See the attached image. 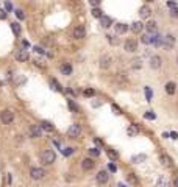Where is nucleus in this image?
<instances>
[{"instance_id":"6","label":"nucleus","mask_w":178,"mask_h":187,"mask_svg":"<svg viewBox=\"0 0 178 187\" xmlns=\"http://www.w3.org/2000/svg\"><path fill=\"white\" fill-rule=\"evenodd\" d=\"M30 175H31L33 179H42L45 176V171H44V169H41V167H34V169H31V171H30Z\"/></svg>"},{"instance_id":"40","label":"nucleus","mask_w":178,"mask_h":187,"mask_svg":"<svg viewBox=\"0 0 178 187\" xmlns=\"http://www.w3.org/2000/svg\"><path fill=\"white\" fill-rule=\"evenodd\" d=\"M94 94H95L94 89H86V90H84V95H86V97H92Z\"/></svg>"},{"instance_id":"28","label":"nucleus","mask_w":178,"mask_h":187,"mask_svg":"<svg viewBox=\"0 0 178 187\" xmlns=\"http://www.w3.org/2000/svg\"><path fill=\"white\" fill-rule=\"evenodd\" d=\"M91 13H92V16H94L95 19H102L103 17V13H102V10H100V8H94Z\"/></svg>"},{"instance_id":"3","label":"nucleus","mask_w":178,"mask_h":187,"mask_svg":"<svg viewBox=\"0 0 178 187\" xmlns=\"http://www.w3.org/2000/svg\"><path fill=\"white\" fill-rule=\"evenodd\" d=\"M81 134V126L80 125H71L67 129V137L69 139H78Z\"/></svg>"},{"instance_id":"18","label":"nucleus","mask_w":178,"mask_h":187,"mask_svg":"<svg viewBox=\"0 0 178 187\" xmlns=\"http://www.w3.org/2000/svg\"><path fill=\"white\" fill-rule=\"evenodd\" d=\"M150 67L152 69H160L161 67V58L160 56H152V59H150Z\"/></svg>"},{"instance_id":"16","label":"nucleus","mask_w":178,"mask_h":187,"mask_svg":"<svg viewBox=\"0 0 178 187\" xmlns=\"http://www.w3.org/2000/svg\"><path fill=\"white\" fill-rule=\"evenodd\" d=\"M60 72H61L63 75H71V73H72V66H71V64H67V63L61 64Z\"/></svg>"},{"instance_id":"35","label":"nucleus","mask_w":178,"mask_h":187,"mask_svg":"<svg viewBox=\"0 0 178 187\" xmlns=\"http://www.w3.org/2000/svg\"><path fill=\"white\" fill-rule=\"evenodd\" d=\"M145 97H147V101H152V90H150V87H145Z\"/></svg>"},{"instance_id":"11","label":"nucleus","mask_w":178,"mask_h":187,"mask_svg":"<svg viewBox=\"0 0 178 187\" xmlns=\"http://www.w3.org/2000/svg\"><path fill=\"white\" fill-rule=\"evenodd\" d=\"M28 52L27 50H17L16 52V59L19 61V63H25V61H28Z\"/></svg>"},{"instance_id":"13","label":"nucleus","mask_w":178,"mask_h":187,"mask_svg":"<svg viewBox=\"0 0 178 187\" xmlns=\"http://www.w3.org/2000/svg\"><path fill=\"white\" fill-rule=\"evenodd\" d=\"M111 63H113V59H111V56H108V55L100 58V67H102V69H108L111 66Z\"/></svg>"},{"instance_id":"46","label":"nucleus","mask_w":178,"mask_h":187,"mask_svg":"<svg viewBox=\"0 0 178 187\" xmlns=\"http://www.w3.org/2000/svg\"><path fill=\"white\" fill-rule=\"evenodd\" d=\"M167 6H169L170 10H172V8H177V3H175V2H167Z\"/></svg>"},{"instance_id":"49","label":"nucleus","mask_w":178,"mask_h":187,"mask_svg":"<svg viewBox=\"0 0 178 187\" xmlns=\"http://www.w3.org/2000/svg\"><path fill=\"white\" fill-rule=\"evenodd\" d=\"M116 170H117V169H116L114 164H110V171H116Z\"/></svg>"},{"instance_id":"17","label":"nucleus","mask_w":178,"mask_h":187,"mask_svg":"<svg viewBox=\"0 0 178 187\" xmlns=\"http://www.w3.org/2000/svg\"><path fill=\"white\" fill-rule=\"evenodd\" d=\"M150 13H152V10H150L147 5H144L141 10H139V16H141V19H147L150 16Z\"/></svg>"},{"instance_id":"45","label":"nucleus","mask_w":178,"mask_h":187,"mask_svg":"<svg viewBox=\"0 0 178 187\" xmlns=\"http://www.w3.org/2000/svg\"><path fill=\"white\" fill-rule=\"evenodd\" d=\"M3 19H6V11L0 10V20H3Z\"/></svg>"},{"instance_id":"26","label":"nucleus","mask_w":178,"mask_h":187,"mask_svg":"<svg viewBox=\"0 0 178 187\" xmlns=\"http://www.w3.org/2000/svg\"><path fill=\"white\" fill-rule=\"evenodd\" d=\"M131 67H133L134 70H139V69L142 67V61L139 59V58H134L133 61H131Z\"/></svg>"},{"instance_id":"14","label":"nucleus","mask_w":178,"mask_h":187,"mask_svg":"<svg viewBox=\"0 0 178 187\" xmlns=\"http://www.w3.org/2000/svg\"><path fill=\"white\" fill-rule=\"evenodd\" d=\"M145 30H147V34H156L158 31V27H156V22H149V24L145 25Z\"/></svg>"},{"instance_id":"53","label":"nucleus","mask_w":178,"mask_h":187,"mask_svg":"<svg viewBox=\"0 0 178 187\" xmlns=\"http://www.w3.org/2000/svg\"><path fill=\"white\" fill-rule=\"evenodd\" d=\"M175 186H177V187H178V178H177V179H175Z\"/></svg>"},{"instance_id":"5","label":"nucleus","mask_w":178,"mask_h":187,"mask_svg":"<svg viewBox=\"0 0 178 187\" xmlns=\"http://www.w3.org/2000/svg\"><path fill=\"white\" fill-rule=\"evenodd\" d=\"M28 136L31 137V139H38V137H41V126H39V125H31V126L28 128Z\"/></svg>"},{"instance_id":"29","label":"nucleus","mask_w":178,"mask_h":187,"mask_svg":"<svg viewBox=\"0 0 178 187\" xmlns=\"http://www.w3.org/2000/svg\"><path fill=\"white\" fill-rule=\"evenodd\" d=\"M141 41H142V42H144V44H150V42H152V36H150V34H141Z\"/></svg>"},{"instance_id":"7","label":"nucleus","mask_w":178,"mask_h":187,"mask_svg":"<svg viewBox=\"0 0 178 187\" xmlns=\"http://www.w3.org/2000/svg\"><path fill=\"white\" fill-rule=\"evenodd\" d=\"M123 47H125V50H127V52L133 53V52H136V50H138V42H136L134 39H127V41H125V44H123Z\"/></svg>"},{"instance_id":"33","label":"nucleus","mask_w":178,"mask_h":187,"mask_svg":"<svg viewBox=\"0 0 178 187\" xmlns=\"http://www.w3.org/2000/svg\"><path fill=\"white\" fill-rule=\"evenodd\" d=\"M89 154H91L92 158H97V156L100 154V151L97 150V148H91V150H89Z\"/></svg>"},{"instance_id":"47","label":"nucleus","mask_w":178,"mask_h":187,"mask_svg":"<svg viewBox=\"0 0 178 187\" xmlns=\"http://www.w3.org/2000/svg\"><path fill=\"white\" fill-rule=\"evenodd\" d=\"M5 8L8 10V11H11V10H13V5H11L10 2H6V3H5Z\"/></svg>"},{"instance_id":"2","label":"nucleus","mask_w":178,"mask_h":187,"mask_svg":"<svg viewBox=\"0 0 178 187\" xmlns=\"http://www.w3.org/2000/svg\"><path fill=\"white\" fill-rule=\"evenodd\" d=\"M0 120H2L5 125L13 123V120H14V112H13L11 109H5V111H2V112H0Z\"/></svg>"},{"instance_id":"32","label":"nucleus","mask_w":178,"mask_h":187,"mask_svg":"<svg viewBox=\"0 0 178 187\" xmlns=\"http://www.w3.org/2000/svg\"><path fill=\"white\" fill-rule=\"evenodd\" d=\"M11 30H13L16 34H21V25L16 24V22H14V24H11Z\"/></svg>"},{"instance_id":"41","label":"nucleus","mask_w":178,"mask_h":187,"mask_svg":"<svg viewBox=\"0 0 178 187\" xmlns=\"http://www.w3.org/2000/svg\"><path fill=\"white\" fill-rule=\"evenodd\" d=\"M170 16H172V17H178V6L170 10Z\"/></svg>"},{"instance_id":"27","label":"nucleus","mask_w":178,"mask_h":187,"mask_svg":"<svg viewBox=\"0 0 178 187\" xmlns=\"http://www.w3.org/2000/svg\"><path fill=\"white\" fill-rule=\"evenodd\" d=\"M156 187H169V181L166 179L164 176H160V179H158V184Z\"/></svg>"},{"instance_id":"51","label":"nucleus","mask_w":178,"mask_h":187,"mask_svg":"<svg viewBox=\"0 0 178 187\" xmlns=\"http://www.w3.org/2000/svg\"><path fill=\"white\" fill-rule=\"evenodd\" d=\"M34 50H36L38 53H44V50H42V48H41V47H34Z\"/></svg>"},{"instance_id":"12","label":"nucleus","mask_w":178,"mask_h":187,"mask_svg":"<svg viewBox=\"0 0 178 187\" xmlns=\"http://www.w3.org/2000/svg\"><path fill=\"white\" fill-rule=\"evenodd\" d=\"M161 164L164 167H167V169H172L173 167V161H172V158L167 154H161Z\"/></svg>"},{"instance_id":"24","label":"nucleus","mask_w":178,"mask_h":187,"mask_svg":"<svg viewBox=\"0 0 178 187\" xmlns=\"http://www.w3.org/2000/svg\"><path fill=\"white\" fill-rule=\"evenodd\" d=\"M175 83H172V81H169L167 84H166V92H167L169 95H173L175 94Z\"/></svg>"},{"instance_id":"37","label":"nucleus","mask_w":178,"mask_h":187,"mask_svg":"<svg viewBox=\"0 0 178 187\" xmlns=\"http://www.w3.org/2000/svg\"><path fill=\"white\" fill-rule=\"evenodd\" d=\"M67 103H69V108H71V111H72V112H78V109H77V106L73 105V101H72V100H69Z\"/></svg>"},{"instance_id":"23","label":"nucleus","mask_w":178,"mask_h":187,"mask_svg":"<svg viewBox=\"0 0 178 187\" xmlns=\"http://www.w3.org/2000/svg\"><path fill=\"white\" fill-rule=\"evenodd\" d=\"M127 30H128V25H125V24H116V33H117V34L127 33Z\"/></svg>"},{"instance_id":"8","label":"nucleus","mask_w":178,"mask_h":187,"mask_svg":"<svg viewBox=\"0 0 178 187\" xmlns=\"http://www.w3.org/2000/svg\"><path fill=\"white\" fill-rule=\"evenodd\" d=\"M108 179H110V173L106 170H100L97 173V182L99 184H106Z\"/></svg>"},{"instance_id":"43","label":"nucleus","mask_w":178,"mask_h":187,"mask_svg":"<svg viewBox=\"0 0 178 187\" xmlns=\"http://www.w3.org/2000/svg\"><path fill=\"white\" fill-rule=\"evenodd\" d=\"M113 111L116 114H117V116H120L122 114V111H120V108H119V106H116V105H113Z\"/></svg>"},{"instance_id":"55","label":"nucleus","mask_w":178,"mask_h":187,"mask_svg":"<svg viewBox=\"0 0 178 187\" xmlns=\"http://www.w3.org/2000/svg\"><path fill=\"white\" fill-rule=\"evenodd\" d=\"M177 63H178V56H177Z\"/></svg>"},{"instance_id":"38","label":"nucleus","mask_w":178,"mask_h":187,"mask_svg":"<svg viewBox=\"0 0 178 187\" xmlns=\"http://www.w3.org/2000/svg\"><path fill=\"white\" fill-rule=\"evenodd\" d=\"M145 119H149V120H155V117H156V116H155V114L153 112H150V111H149V112H145Z\"/></svg>"},{"instance_id":"21","label":"nucleus","mask_w":178,"mask_h":187,"mask_svg":"<svg viewBox=\"0 0 178 187\" xmlns=\"http://www.w3.org/2000/svg\"><path fill=\"white\" fill-rule=\"evenodd\" d=\"M100 20H102V27H103V28H110V27L113 25V19L108 17V16H103Z\"/></svg>"},{"instance_id":"15","label":"nucleus","mask_w":178,"mask_h":187,"mask_svg":"<svg viewBox=\"0 0 178 187\" xmlns=\"http://www.w3.org/2000/svg\"><path fill=\"white\" fill-rule=\"evenodd\" d=\"M116 83H119L120 86H125L127 83H128V77H127L125 73H122V72H120V73L116 75Z\"/></svg>"},{"instance_id":"39","label":"nucleus","mask_w":178,"mask_h":187,"mask_svg":"<svg viewBox=\"0 0 178 187\" xmlns=\"http://www.w3.org/2000/svg\"><path fill=\"white\" fill-rule=\"evenodd\" d=\"M144 159H145V154H141V156H134L131 161H133V162H138V161H144Z\"/></svg>"},{"instance_id":"9","label":"nucleus","mask_w":178,"mask_h":187,"mask_svg":"<svg viewBox=\"0 0 178 187\" xmlns=\"http://www.w3.org/2000/svg\"><path fill=\"white\" fill-rule=\"evenodd\" d=\"M73 37L75 39H84L86 37V30H84V27L78 25L75 30H73Z\"/></svg>"},{"instance_id":"22","label":"nucleus","mask_w":178,"mask_h":187,"mask_svg":"<svg viewBox=\"0 0 178 187\" xmlns=\"http://www.w3.org/2000/svg\"><path fill=\"white\" fill-rule=\"evenodd\" d=\"M150 44H153L155 47H160V45H162V36H160V34H153L152 42H150Z\"/></svg>"},{"instance_id":"1","label":"nucleus","mask_w":178,"mask_h":187,"mask_svg":"<svg viewBox=\"0 0 178 187\" xmlns=\"http://www.w3.org/2000/svg\"><path fill=\"white\" fill-rule=\"evenodd\" d=\"M56 159V154L53 150H45L41 153V162L44 164V165H50V164H53Z\"/></svg>"},{"instance_id":"31","label":"nucleus","mask_w":178,"mask_h":187,"mask_svg":"<svg viewBox=\"0 0 178 187\" xmlns=\"http://www.w3.org/2000/svg\"><path fill=\"white\" fill-rule=\"evenodd\" d=\"M127 179H128L131 184H138V178L134 176V173H128L127 175Z\"/></svg>"},{"instance_id":"54","label":"nucleus","mask_w":178,"mask_h":187,"mask_svg":"<svg viewBox=\"0 0 178 187\" xmlns=\"http://www.w3.org/2000/svg\"><path fill=\"white\" fill-rule=\"evenodd\" d=\"M119 187H127V186H123V184H119Z\"/></svg>"},{"instance_id":"20","label":"nucleus","mask_w":178,"mask_h":187,"mask_svg":"<svg viewBox=\"0 0 178 187\" xmlns=\"http://www.w3.org/2000/svg\"><path fill=\"white\" fill-rule=\"evenodd\" d=\"M142 30H144V24H142V22H134V24L131 25V31L136 33V34H139Z\"/></svg>"},{"instance_id":"34","label":"nucleus","mask_w":178,"mask_h":187,"mask_svg":"<svg viewBox=\"0 0 178 187\" xmlns=\"http://www.w3.org/2000/svg\"><path fill=\"white\" fill-rule=\"evenodd\" d=\"M108 156H110V159H113V161H116V159L119 158V156H117V153H114L113 150H108Z\"/></svg>"},{"instance_id":"48","label":"nucleus","mask_w":178,"mask_h":187,"mask_svg":"<svg viewBox=\"0 0 178 187\" xmlns=\"http://www.w3.org/2000/svg\"><path fill=\"white\" fill-rule=\"evenodd\" d=\"M108 37H110V42L113 44V45H114V44H117V39H114L113 36H108Z\"/></svg>"},{"instance_id":"50","label":"nucleus","mask_w":178,"mask_h":187,"mask_svg":"<svg viewBox=\"0 0 178 187\" xmlns=\"http://www.w3.org/2000/svg\"><path fill=\"white\" fill-rule=\"evenodd\" d=\"M170 137H172V139H178V134L177 133H170Z\"/></svg>"},{"instance_id":"42","label":"nucleus","mask_w":178,"mask_h":187,"mask_svg":"<svg viewBox=\"0 0 178 187\" xmlns=\"http://www.w3.org/2000/svg\"><path fill=\"white\" fill-rule=\"evenodd\" d=\"M72 153H73L72 148H64V150H63V154L64 156H69V154H72Z\"/></svg>"},{"instance_id":"30","label":"nucleus","mask_w":178,"mask_h":187,"mask_svg":"<svg viewBox=\"0 0 178 187\" xmlns=\"http://www.w3.org/2000/svg\"><path fill=\"white\" fill-rule=\"evenodd\" d=\"M50 86H52L55 90H58V92H61V90H63V89H61V86L58 84V81H56V80H52V81H50Z\"/></svg>"},{"instance_id":"52","label":"nucleus","mask_w":178,"mask_h":187,"mask_svg":"<svg viewBox=\"0 0 178 187\" xmlns=\"http://www.w3.org/2000/svg\"><path fill=\"white\" fill-rule=\"evenodd\" d=\"M22 44H24V47H30V42H28V41H24Z\"/></svg>"},{"instance_id":"44","label":"nucleus","mask_w":178,"mask_h":187,"mask_svg":"<svg viewBox=\"0 0 178 187\" xmlns=\"http://www.w3.org/2000/svg\"><path fill=\"white\" fill-rule=\"evenodd\" d=\"M99 5H100L99 0H91V6H94V8H99Z\"/></svg>"},{"instance_id":"4","label":"nucleus","mask_w":178,"mask_h":187,"mask_svg":"<svg viewBox=\"0 0 178 187\" xmlns=\"http://www.w3.org/2000/svg\"><path fill=\"white\" fill-rule=\"evenodd\" d=\"M173 44H175V37H173L172 34H167V36L162 37V47H164L166 50H170V48L173 47Z\"/></svg>"},{"instance_id":"19","label":"nucleus","mask_w":178,"mask_h":187,"mask_svg":"<svg viewBox=\"0 0 178 187\" xmlns=\"http://www.w3.org/2000/svg\"><path fill=\"white\" fill-rule=\"evenodd\" d=\"M138 133H139V128H138V125H128V129H127V134H128L130 137H134V136H138Z\"/></svg>"},{"instance_id":"10","label":"nucleus","mask_w":178,"mask_h":187,"mask_svg":"<svg viewBox=\"0 0 178 187\" xmlns=\"http://www.w3.org/2000/svg\"><path fill=\"white\" fill-rule=\"evenodd\" d=\"M94 165H95V162H94V159H91V158H86L83 162H81V169H83L84 171L92 170V169H94Z\"/></svg>"},{"instance_id":"25","label":"nucleus","mask_w":178,"mask_h":187,"mask_svg":"<svg viewBox=\"0 0 178 187\" xmlns=\"http://www.w3.org/2000/svg\"><path fill=\"white\" fill-rule=\"evenodd\" d=\"M41 128H42V129H45V131H49V133H52V131H53V125L50 123V122H47V120L41 122Z\"/></svg>"},{"instance_id":"36","label":"nucleus","mask_w":178,"mask_h":187,"mask_svg":"<svg viewBox=\"0 0 178 187\" xmlns=\"http://www.w3.org/2000/svg\"><path fill=\"white\" fill-rule=\"evenodd\" d=\"M16 16L21 19V20H24V19H25V14H24V11H22V10H16Z\"/></svg>"}]
</instances>
